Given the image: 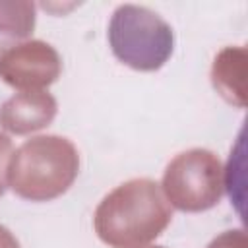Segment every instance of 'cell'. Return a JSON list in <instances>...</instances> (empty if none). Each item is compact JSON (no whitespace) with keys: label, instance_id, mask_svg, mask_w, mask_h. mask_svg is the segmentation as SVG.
I'll use <instances>...</instances> for the list:
<instances>
[{"label":"cell","instance_id":"cell-1","mask_svg":"<svg viewBox=\"0 0 248 248\" xmlns=\"http://www.w3.org/2000/svg\"><path fill=\"white\" fill-rule=\"evenodd\" d=\"M170 207L151 178H132L108 192L95 209L99 238L112 248H140L170 223Z\"/></svg>","mask_w":248,"mask_h":248},{"label":"cell","instance_id":"cell-2","mask_svg":"<svg viewBox=\"0 0 248 248\" xmlns=\"http://www.w3.org/2000/svg\"><path fill=\"white\" fill-rule=\"evenodd\" d=\"M79 155L62 136H37L21 143L8 163L10 188L31 202H48L62 196L76 180Z\"/></svg>","mask_w":248,"mask_h":248},{"label":"cell","instance_id":"cell-3","mask_svg":"<svg viewBox=\"0 0 248 248\" xmlns=\"http://www.w3.org/2000/svg\"><path fill=\"white\" fill-rule=\"evenodd\" d=\"M108 43L114 56L140 72L159 70L172 54V27L153 10L122 4L112 12Z\"/></svg>","mask_w":248,"mask_h":248},{"label":"cell","instance_id":"cell-4","mask_svg":"<svg viewBox=\"0 0 248 248\" xmlns=\"http://www.w3.org/2000/svg\"><path fill=\"white\" fill-rule=\"evenodd\" d=\"M223 165L219 157L202 147L178 153L165 169L163 190L180 211H205L223 196Z\"/></svg>","mask_w":248,"mask_h":248},{"label":"cell","instance_id":"cell-5","mask_svg":"<svg viewBox=\"0 0 248 248\" xmlns=\"http://www.w3.org/2000/svg\"><path fill=\"white\" fill-rule=\"evenodd\" d=\"M62 60L45 41H23L0 56V78L21 91H39L58 79Z\"/></svg>","mask_w":248,"mask_h":248},{"label":"cell","instance_id":"cell-6","mask_svg":"<svg viewBox=\"0 0 248 248\" xmlns=\"http://www.w3.org/2000/svg\"><path fill=\"white\" fill-rule=\"evenodd\" d=\"M58 110L56 99L39 89V91H19L0 107V126L10 134H31L46 128Z\"/></svg>","mask_w":248,"mask_h":248},{"label":"cell","instance_id":"cell-7","mask_svg":"<svg viewBox=\"0 0 248 248\" xmlns=\"http://www.w3.org/2000/svg\"><path fill=\"white\" fill-rule=\"evenodd\" d=\"M211 81L223 99L236 107H246V48H223L213 60Z\"/></svg>","mask_w":248,"mask_h":248},{"label":"cell","instance_id":"cell-8","mask_svg":"<svg viewBox=\"0 0 248 248\" xmlns=\"http://www.w3.org/2000/svg\"><path fill=\"white\" fill-rule=\"evenodd\" d=\"M35 29V4L17 0V2H0V52L10 50L29 37Z\"/></svg>","mask_w":248,"mask_h":248},{"label":"cell","instance_id":"cell-9","mask_svg":"<svg viewBox=\"0 0 248 248\" xmlns=\"http://www.w3.org/2000/svg\"><path fill=\"white\" fill-rule=\"evenodd\" d=\"M207 248H248V238L242 229L234 231H225L219 236H215Z\"/></svg>","mask_w":248,"mask_h":248},{"label":"cell","instance_id":"cell-10","mask_svg":"<svg viewBox=\"0 0 248 248\" xmlns=\"http://www.w3.org/2000/svg\"><path fill=\"white\" fill-rule=\"evenodd\" d=\"M12 157V140L6 134H0V196L6 190L8 182V163Z\"/></svg>","mask_w":248,"mask_h":248},{"label":"cell","instance_id":"cell-11","mask_svg":"<svg viewBox=\"0 0 248 248\" xmlns=\"http://www.w3.org/2000/svg\"><path fill=\"white\" fill-rule=\"evenodd\" d=\"M0 248H19L17 238L12 234L10 229H6L4 225H0Z\"/></svg>","mask_w":248,"mask_h":248},{"label":"cell","instance_id":"cell-12","mask_svg":"<svg viewBox=\"0 0 248 248\" xmlns=\"http://www.w3.org/2000/svg\"><path fill=\"white\" fill-rule=\"evenodd\" d=\"M141 248V246H140ZM143 248H165V246H143Z\"/></svg>","mask_w":248,"mask_h":248}]
</instances>
